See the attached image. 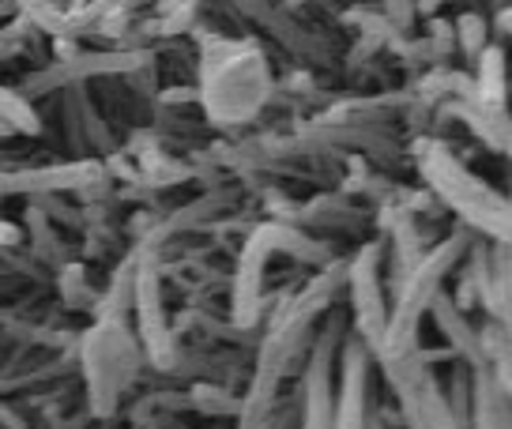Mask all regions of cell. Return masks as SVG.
I'll use <instances>...</instances> for the list:
<instances>
[{
  "label": "cell",
  "mask_w": 512,
  "mask_h": 429,
  "mask_svg": "<svg viewBox=\"0 0 512 429\" xmlns=\"http://www.w3.org/2000/svg\"><path fill=\"white\" fill-rule=\"evenodd\" d=\"M467 249V234L456 230L452 238H445L437 249L418 256V264L400 279V290H396V309L388 313V324H384V339L377 358L384 362H396V358H407L415 354V339H418V324L430 313V305L437 302L441 294V283L452 271V264L464 256Z\"/></svg>",
  "instance_id": "cell-1"
},
{
  "label": "cell",
  "mask_w": 512,
  "mask_h": 429,
  "mask_svg": "<svg viewBox=\"0 0 512 429\" xmlns=\"http://www.w3.org/2000/svg\"><path fill=\"white\" fill-rule=\"evenodd\" d=\"M505 396H509V392H501V388H497V384H494V373H490V369L475 373L471 396H467V403H475V407H471L475 429H509V414H505Z\"/></svg>",
  "instance_id": "cell-10"
},
{
  "label": "cell",
  "mask_w": 512,
  "mask_h": 429,
  "mask_svg": "<svg viewBox=\"0 0 512 429\" xmlns=\"http://www.w3.org/2000/svg\"><path fill=\"white\" fill-rule=\"evenodd\" d=\"M275 249H287L298 260H320V245L305 238L302 230L294 226H279V223H264L256 226L245 249H241L238 260V279H234V320L241 328H249L256 320V305H260V283H264V268L272 260Z\"/></svg>",
  "instance_id": "cell-3"
},
{
  "label": "cell",
  "mask_w": 512,
  "mask_h": 429,
  "mask_svg": "<svg viewBox=\"0 0 512 429\" xmlns=\"http://www.w3.org/2000/svg\"><path fill=\"white\" fill-rule=\"evenodd\" d=\"M0 117H8L16 128H23V132H38V121H34L31 106L23 102V98H16L12 91H0Z\"/></svg>",
  "instance_id": "cell-12"
},
{
  "label": "cell",
  "mask_w": 512,
  "mask_h": 429,
  "mask_svg": "<svg viewBox=\"0 0 512 429\" xmlns=\"http://www.w3.org/2000/svg\"><path fill=\"white\" fill-rule=\"evenodd\" d=\"M433 320H437V328H441V335L448 339V347L456 350L460 358H464L467 366L475 369V373H482V369L490 366L486 362V350H482V339L475 332H471V324H467V317L456 309V305L448 302L445 294H437V302L430 305Z\"/></svg>",
  "instance_id": "cell-8"
},
{
  "label": "cell",
  "mask_w": 512,
  "mask_h": 429,
  "mask_svg": "<svg viewBox=\"0 0 512 429\" xmlns=\"http://www.w3.org/2000/svg\"><path fill=\"white\" fill-rule=\"evenodd\" d=\"M16 238H19V230L12 223H4L0 219V245H16Z\"/></svg>",
  "instance_id": "cell-13"
},
{
  "label": "cell",
  "mask_w": 512,
  "mask_h": 429,
  "mask_svg": "<svg viewBox=\"0 0 512 429\" xmlns=\"http://www.w3.org/2000/svg\"><path fill=\"white\" fill-rule=\"evenodd\" d=\"M302 429H332V354L328 347H320L309 366Z\"/></svg>",
  "instance_id": "cell-9"
},
{
  "label": "cell",
  "mask_w": 512,
  "mask_h": 429,
  "mask_svg": "<svg viewBox=\"0 0 512 429\" xmlns=\"http://www.w3.org/2000/svg\"><path fill=\"white\" fill-rule=\"evenodd\" d=\"M418 166L433 189L441 192L448 207L460 211V219L475 230H486L501 245L509 241V204L497 200L475 174H467L460 162L448 155L441 143H418Z\"/></svg>",
  "instance_id": "cell-2"
},
{
  "label": "cell",
  "mask_w": 512,
  "mask_h": 429,
  "mask_svg": "<svg viewBox=\"0 0 512 429\" xmlns=\"http://www.w3.org/2000/svg\"><path fill=\"white\" fill-rule=\"evenodd\" d=\"M98 162H68V166H34V170H12L0 174V196H38V192H64V189H91L102 181Z\"/></svg>",
  "instance_id": "cell-6"
},
{
  "label": "cell",
  "mask_w": 512,
  "mask_h": 429,
  "mask_svg": "<svg viewBox=\"0 0 512 429\" xmlns=\"http://www.w3.org/2000/svg\"><path fill=\"white\" fill-rule=\"evenodd\" d=\"M369 392V350L351 335L343 343V366H339V392L332 396V429H362L366 426Z\"/></svg>",
  "instance_id": "cell-5"
},
{
  "label": "cell",
  "mask_w": 512,
  "mask_h": 429,
  "mask_svg": "<svg viewBox=\"0 0 512 429\" xmlns=\"http://www.w3.org/2000/svg\"><path fill=\"white\" fill-rule=\"evenodd\" d=\"M136 317H140V339H144L147 354L166 366L174 343H170V328H166V313H162V286H159V268L144 264L136 271Z\"/></svg>",
  "instance_id": "cell-7"
},
{
  "label": "cell",
  "mask_w": 512,
  "mask_h": 429,
  "mask_svg": "<svg viewBox=\"0 0 512 429\" xmlns=\"http://www.w3.org/2000/svg\"><path fill=\"white\" fill-rule=\"evenodd\" d=\"M482 98L486 106L501 102V49H486L482 57Z\"/></svg>",
  "instance_id": "cell-11"
},
{
  "label": "cell",
  "mask_w": 512,
  "mask_h": 429,
  "mask_svg": "<svg viewBox=\"0 0 512 429\" xmlns=\"http://www.w3.org/2000/svg\"><path fill=\"white\" fill-rule=\"evenodd\" d=\"M377 264H381V249L369 245V249H362V253L354 256V264L347 268V283H351V302H354V324H358V339L366 343L369 354L381 350L384 324H388Z\"/></svg>",
  "instance_id": "cell-4"
}]
</instances>
